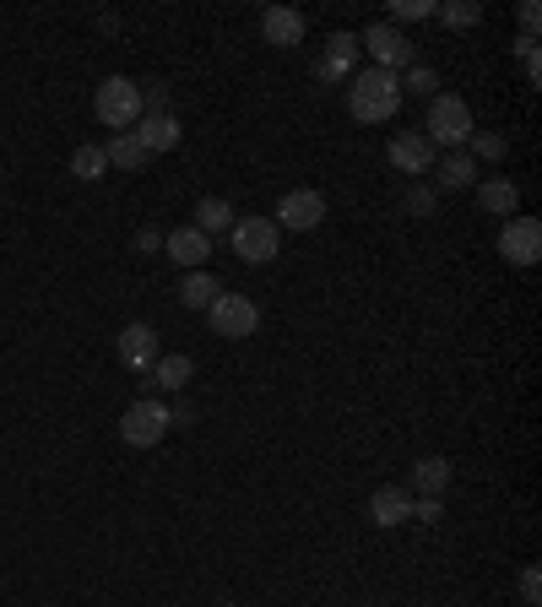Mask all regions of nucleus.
Listing matches in <instances>:
<instances>
[{
	"label": "nucleus",
	"instance_id": "33",
	"mask_svg": "<svg viewBox=\"0 0 542 607\" xmlns=\"http://www.w3.org/2000/svg\"><path fill=\"white\" fill-rule=\"evenodd\" d=\"M440 510H445V505H440V499H429V494H423V499H418V505H412V521H423V527H429V521H440Z\"/></svg>",
	"mask_w": 542,
	"mask_h": 607
},
{
	"label": "nucleus",
	"instance_id": "19",
	"mask_svg": "<svg viewBox=\"0 0 542 607\" xmlns=\"http://www.w3.org/2000/svg\"><path fill=\"white\" fill-rule=\"evenodd\" d=\"M223 293H228V288H223L212 271H185V282H180V304H185V310H212Z\"/></svg>",
	"mask_w": 542,
	"mask_h": 607
},
{
	"label": "nucleus",
	"instance_id": "5",
	"mask_svg": "<svg viewBox=\"0 0 542 607\" xmlns=\"http://www.w3.org/2000/svg\"><path fill=\"white\" fill-rule=\"evenodd\" d=\"M358 50H369V55H375V66L391 71V76H402L406 66H418L412 39H406L402 28H391V22H369V28L358 33Z\"/></svg>",
	"mask_w": 542,
	"mask_h": 607
},
{
	"label": "nucleus",
	"instance_id": "8",
	"mask_svg": "<svg viewBox=\"0 0 542 607\" xmlns=\"http://www.w3.org/2000/svg\"><path fill=\"white\" fill-rule=\"evenodd\" d=\"M499 256L521 271L538 267L542 261V223L538 217H505V228H499Z\"/></svg>",
	"mask_w": 542,
	"mask_h": 607
},
{
	"label": "nucleus",
	"instance_id": "3",
	"mask_svg": "<svg viewBox=\"0 0 542 607\" xmlns=\"http://www.w3.org/2000/svg\"><path fill=\"white\" fill-rule=\"evenodd\" d=\"M174 429V418H169V407L158 402V397H141L120 412V440L131 445V451H152V445H163V434Z\"/></svg>",
	"mask_w": 542,
	"mask_h": 607
},
{
	"label": "nucleus",
	"instance_id": "31",
	"mask_svg": "<svg viewBox=\"0 0 542 607\" xmlns=\"http://www.w3.org/2000/svg\"><path fill=\"white\" fill-rule=\"evenodd\" d=\"M406 212L434 217V185H412V191H406Z\"/></svg>",
	"mask_w": 542,
	"mask_h": 607
},
{
	"label": "nucleus",
	"instance_id": "7",
	"mask_svg": "<svg viewBox=\"0 0 542 607\" xmlns=\"http://www.w3.org/2000/svg\"><path fill=\"white\" fill-rule=\"evenodd\" d=\"M206 321H212V332H217V337H228V342L256 337V332H261V310H256L245 293H223V299L206 310Z\"/></svg>",
	"mask_w": 542,
	"mask_h": 607
},
{
	"label": "nucleus",
	"instance_id": "4",
	"mask_svg": "<svg viewBox=\"0 0 542 607\" xmlns=\"http://www.w3.org/2000/svg\"><path fill=\"white\" fill-rule=\"evenodd\" d=\"M93 115L109 126V131H131L136 120H141V93H136L131 76H109V82H98V98H93Z\"/></svg>",
	"mask_w": 542,
	"mask_h": 607
},
{
	"label": "nucleus",
	"instance_id": "2",
	"mask_svg": "<svg viewBox=\"0 0 542 607\" xmlns=\"http://www.w3.org/2000/svg\"><path fill=\"white\" fill-rule=\"evenodd\" d=\"M473 131H477V126H473V109H467V98H456V93H434L423 136H429L434 147H445V152H467Z\"/></svg>",
	"mask_w": 542,
	"mask_h": 607
},
{
	"label": "nucleus",
	"instance_id": "9",
	"mask_svg": "<svg viewBox=\"0 0 542 607\" xmlns=\"http://www.w3.org/2000/svg\"><path fill=\"white\" fill-rule=\"evenodd\" d=\"M271 223L277 228H293V234H310V228L326 223V196L321 191H288L277 202V212H271Z\"/></svg>",
	"mask_w": 542,
	"mask_h": 607
},
{
	"label": "nucleus",
	"instance_id": "29",
	"mask_svg": "<svg viewBox=\"0 0 542 607\" xmlns=\"http://www.w3.org/2000/svg\"><path fill=\"white\" fill-rule=\"evenodd\" d=\"M521 603L542 607V570H538V564H527V570H521Z\"/></svg>",
	"mask_w": 542,
	"mask_h": 607
},
{
	"label": "nucleus",
	"instance_id": "24",
	"mask_svg": "<svg viewBox=\"0 0 542 607\" xmlns=\"http://www.w3.org/2000/svg\"><path fill=\"white\" fill-rule=\"evenodd\" d=\"M191 228H202L206 239H212V234H228V228H234V206L223 202V196H206V202L196 206V223H191Z\"/></svg>",
	"mask_w": 542,
	"mask_h": 607
},
{
	"label": "nucleus",
	"instance_id": "26",
	"mask_svg": "<svg viewBox=\"0 0 542 607\" xmlns=\"http://www.w3.org/2000/svg\"><path fill=\"white\" fill-rule=\"evenodd\" d=\"M445 17V28H477L483 22V6L477 0H451V6H434Z\"/></svg>",
	"mask_w": 542,
	"mask_h": 607
},
{
	"label": "nucleus",
	"instance_id": "28",
	"mask_svg": "<svg viewBox=\"0 0 542 607\" xmlns=\"http://www.w3.org/2000/svg\"><path fill=\"white\" fill-rule=\"evenodd\" d=\"M467 147H473V152H467V158H483V163H499V158H505V136H494V131H473V141H467Z\"/></svg>",
	"mask_w": 542,
	"mask_h": 607
},
{
	"label": "nucleus",
	"instance_id": "22",
	"mask_svg": "<svg viewBox=\"0 0 542 607\" xmlns=\"http://www.w3.org/2000/svg\"><path fill=\"white\" fill-rule=\"evenodd\" d=\"M412 483H418V494L440 499V494L451 488V462H445V456H423V462L412 467Z\"/></svg>",
	"mask_w": 542,
	"mask_h": 607
},
{
	"label": "nucleus",
	"instance_id": "34",
	"mask_svg": "<svg viewBox=\"0 0 542 607\" xmlns=\"http://www.w3.org/2000/svg\"><path fill=\"white\" fill-rule=\"evenodd\" d=\"M538 0H521V39H538Z\"/></svg>",
	"mask_w": 542,
	"mask_h": 607
},
{
	"label": "nucleus",
	"instance_id": "1",
	"mask_svg": "<svg viewBox=\"0 0 542 607\" xmlns=\"http://www.w3.org/2000/svg\"><path fill=\"white\" fill-rule=\"evenodd\" d=\"M397 109H402V82H397L391 71L369 66L353 76V87H347V115H353L358 126H386Z\"/></svg>",
	"mask_w": 542,
	"mask_h": 607
},
{
	"label": "nucleus",
	"instance_id": "23",
	"mask_svg": "<svg viewBox=\"0 0 542 607\" xmlns=\"http://www.w3.org/2000/svg\"><path fill=\"white\" fill-rule=\"evenodd\" d=\"M71 174H76L82 185H93V180H104V174H109V158H104V147H93V141H82V147L71 152Z\"/></svg>",
	"mask_w": 542,
	"mask_h": 607
},
{
	"label": "nucleus",
	"instance_id": "27",
	"mask_svg": "<svg viewBox=\"0 0 542 607\" xmlns=\"http://www.w3.org/2000/svg\"><path fill=\"white\" fill-rule=\"evenodd\" d=\"M402 82V93H418V98H434V87H440V76H434V66H406V76H397Z\"/></svg>",
	"mask_w": 542,
	"mask_h": 607
},
{
	"label": "nucleus",
	"instance_id": "16",
	"mask_svg": "<svg viewBox=\"0 0 542 607\" xmlns=\"http://www.w3.org/2000/svg\"><path fill=\"white\" fill-rule=\"evenodd\" d=\"M353 61H358V33H332V44H326V55H321V76L326 82H342V76H353Z\"/></svg>",
	"mask_w": 542,
	"mask_h": 607
},
{
	"label": "nucleus",
	"instance_id": "18",
	"mask_svg": "<svg viewBox=\"0 0 542 607\" xmlns=\"http://www.w3.org/2000/svg\"><path fill=\"white\" fill-rule=\"evenodd\" d=\"M369 516H375L380 527H402V521H412V494H406V488H375Z\"/></svg>",
	"mask_w": 542,
	"mask_h": 607
},
{
	"label": "nucleus",
	"instance_id": "30",
	"mask_svg": "<svg viewBox=\"0 0 542 607\" xmlns=\"http://www.w3.org/2000/svg\"><path fill=\"white\" fill-rule=\"evenodd\" d=\"M516 55H521V66H527V82H532V87H538V82H542V61H538V39H521V44H516Z\"/></svg>",
	"mask_w": 542,
	"mask_h": 607
},
{
	"label": "nucleus",
	"instance_id": "36",
	"mask_svg": "<svg viewBox=\"0 0 542 607\" xmlns=\"http://www.w3.org/2000/svg\"><path fill=\"white\" fill-rule=\"evenodd\" d=\"M223 607H228V603H223Z\"/></svg>",
	"mask_w": 542,
	"mask_h": 607
},
{
	"label": "nucleus",
	"instance_id": "11",
	"mask_svg": "<svg viewBox=\"0 0 542 607\" xmlns=\"http://www.w3.org/2000/svg\"><path fill=\"white\" fill-rule=\"evenodd\" d=\"M115 353H120V364H126V369L141 375V369H152V364H158V353H163V347H158V332H152L147 321H131V326H120Z\"/></svg>",
	"mask_w": 542,
	"mask_h": 607
},
{
	"label": "nucleus",
	"instance_id": "21",
	"mask_svg": "<svg viewBox=\"0 0 542 607\" xmlns=\"http://www.w3.org/2000/svg\"><path fill=\"white\" fill-rule=\"evenodd\" d=\"M434 180H440V191H467L477 180V163L467 152H445V158L434 163Z\"/></svg>",
	"mask_w": 542,
	"mask_h": 607
},
{
	"label": "nucleus",
	"instance_id": "10",
	"mask_svg": "<svg viewBox=\"0 0 542 607\" xmlns=\"http://www.w3.org/2000/svg\"><path fill=\"white\" fill-rule=\"evenodd\" d=\"M391 163H397L402 174H412V180H423V174L440 163V147L423 131H402V136H391Z\"/></svg>",
	"mask_w": 542,
	"mask_h": 607
},
{
	"label": "nucleus",
	"instance_id": "14",
	"mask_svg": "<svg viewBox=\"0 0 542 607\" xmlns=\"http://www.w3.org/2000/svg\"><path fill=\"white\" fill-rule=\"evenodd\" d=\"M196 380V358L191 353H158V364H152V386L158 391H185Z\"/></svg>",
	"mask_w": 542,
	"mask_h": 607
},
{
	"label": "nucleus",
	"instance_id": "13",
	"mask_svg": "<svg viewBox=\"0 0 542 607\" xmlns=\"http://www.w3.org/2000/svg\"><path fill=\"white\" fill-rule=\"evenodd\" d=\"M261 33H267V44H277V50H299L304 44V17L293 6H267Z\"/></svg>",
	"mask_w": 542,
	"mask_h": 607
},
{
	"label": "nucleus",
	"instance_id": "25",
	"mask_svg": "<svg viewBox=\"0 0 542 607\" xmlns=\"http://www.w3.org/2000/svg\"><path fill=\"white\" fill-rule=\"evenodd\" d=\"M136 93H141V115H174V98L163 82H136Z\"/></svg>",
	"mask_w": 542,
	"mask_h": 607
},
{
	"label": "nucleus",
	"instance_id": "6",
	"mask_svg": "<svg viewBox=\"0 0 542 607\" xmlns=\"http://www.w3.org/2000/svg\"><path fill=\"white\" fill-rule=\"evenodd\" d=\"M228 239H234V256H239L245 267H267V261H277L282 228H277L271 217H234Z\"/></svg>",
	"mask_w": 542,
	"mask_h": 607
},
{
	"label": "nucleus",
	"instance_id": "32",
	"mask_svg": "<svg viewBox=\"0 0 542 607\" xmlns=\"http://www.w3.org/2000/svg\"><path fill=\"white\" fill-rule=\"evenodd\" d=\"M391 17H402V22H418V17H434V0H397V6H391Z\"/></svg>",
	"mask_w": 542,
	"mask_h": 607
},
{
	"label": "nucleus",
	"instance_id": "35",
	"mask_svg": "<svg viewBox=\"0 0 542 607\" xmlns=\"http://www.w3.org/2000/svg\"><path fill=\"white\" fill-rule=\"evenodd\" d=\"M136 250H141V256L163 250V234H158V228H141V234H136Z\"/></svg>",
	"mask_w": 542,
	"mask_h": 607
},
{
	"label": "nucleus",
	"instance_id": "17",
	"mask_svg": "<svg viewBox=\"0 0 542 607\" xmlns=\"http://www.w3.org/2000/svg\"><path fill=\"white\" fill-rule=\"evenodd\" d=\"M477 206H483L488 217H516L521 185H516V180H483V185H477Z\"/></svg>",
	"mask_w": 542,
	"mask_h": 607
},
{
	"label": "nucleus",
	"instance_id": "12",
	"mask_svg": "<svg viewBox=\"0 0 542 607\" xmlns=\"http://www.w3.org/2000/svg\"><path fill=\"white\" fill-rule=\"evenodd\" d=\"M163 250H169L174 267H185V271H206V261H212V239H206L202 228H174L163 239Z\"/></svg>",
	"mask_w": 542,
	"mask_h": 607
},
{
	"label": "nucleus",
	"instance_id": "15",
	"mask_svg": "<svg viewBox=\"0 0 542 607\" xmlns=\"http://www.w3.org/2000/svg\"><path fill=\"white\" fill-rule=\"evenodd\" d=\"M131 131L141 136L147 152H174V147H180V120H174V115H141Z\"/></svg>",
	"mask_w": 542,
	"mask_h": 607
},
{
	"label": "nucleus",
	"instance_id": "20",
	"mask_svg": "<svg viewBox=\"0 0 542 607\" xmlns=\"http://www.w3.org/2000/svg\"><path fill=\"white\" fill-rule=\"evenodd\" d=\"M104 158H109V169H120V174H136V169H147V147H141V136L136 131H120L109 147H104Z\"/></svg>",
	"mask_w": 542,
	"mask_h": 607
}]
</instances>
